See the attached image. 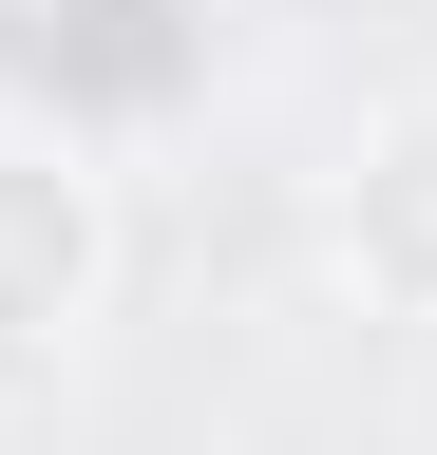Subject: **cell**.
Instances as JSON below:
<instances>
[{
  "label": "cell",
  "instance_id": "obj_1",
  "mask_svg": "<svg viewBox=\"0 0 437 455\" xmlns=\"http://www.w3.org/2000/svg\"><path fill=\"white\" fill-rule=\"evenodd\" d=\"M115 266H134V228H115V152L0 114V436L77 379V341L115 323Z\"/></svg>",
  "mask_w": 437,
  "mask_h": 455
},
{
  "label": "cell",
  "instance_id": "obj_2",
  "mask_svg": "<svg viewBox=\"0 0 437 455\" xmlns=\"http://www.w3.org/2000/svg\"><path fill=\"white\" fill-rule=\"evenodd\" d=\"M209 0H20V38H0V114H38V133L77 152H152L172 114H209Z\"/></svg>",
  "mask_w": 437,
  "mask_h": 455
},
{
  "label": "cell",
  "instance_id": "obj_3",
  "mask_svg": "<svg viewBox=\"0 0 437 455\" xmlns=\"http://www.w3.org/2000/svg\"><path fill=\"white\" fill-rule=\"evenodd\" d=\"M323 266H343L361 323H437V95L361 114L343 171H323Z\"/></svg>",
  "mask_w": 437,
  "mask_h": 455
}]
</instances>
